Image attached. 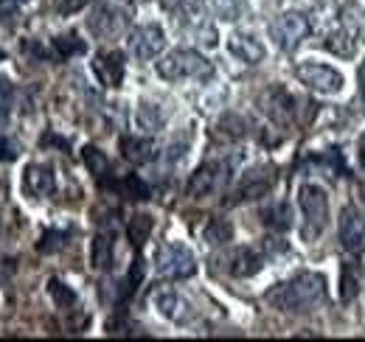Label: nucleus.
Listing matches in <instances>:
<instances>
[{"mask_svg":"<svg viewBox=\"0 0 365 342\" xmlns=\"http://www.w3.org/2000/svg\"><path fill=\"white\" fill-rule=\"evenodd\" d=\"M152 303H155V309L166 317V320H172V323H188L191 320V303L182 298L180 292H175L172 286H158L155 292H152Z\"/></svg>","mask_w":365,"mask_h":342,"instance_id":"10","label":"nucleus"},{"mask_svg":"<svg viewBox=\"0 0 365 342\" xmlns=\"http://www.w3.org/2000/svg\"><path fill=\"white\" fill-rule=\"evenodd\" d=\"M85 3H88V0H56V9H59L62 14H73V11H79Z\"/></svg>","mask_w":365,"mask_h":342,"instance_id":"33","label":"nucleus"},{"mask_svg":"<svg viewBox=\"0 0 365 342\" xmlns=\"http://www.w3.org/2000/svg\"><path fill=\"white\" fill-rule=\"evenodd\" d=\"M115 191H121L127 200H133V202H140V200H149V185L138 177V174H127L124 180H115V185H113Z\"/></svg>","mask_w":365,"mask_h":342,"instance_id":"25","label":"nucleus"},{"mask_svg":"<svg viewBox=\"0 0 365 342\" xmlns=\"http://www.w3.org/2000/svg\"><path fill=\"white\" fill-rule=\"evenodd\" d=\"M275 185V169L273 166H256V169L245 171L236 191H233V200L230 202H247V200H262L270 194V188Z\"/></svg>","mask_w":365,"mask_h":342,"instance_id":"8","label":"nucleus"},{"mask_svg":"<svg viewBox=\"0 0 365 342\" xmlns=\"http://www.w3.org/2000/svg\"><path fill=\"white\" fill-rule=\"evenodd\" d=\"M93 269H110L113 266V236L110 233H96L91 247Z\"/></svg>","mask_w":365,"mask_h":342,"instance_id":"21","label":"nucleus"},{"mask_svg":"<svg viewBox=\"0 0 365 342\" xmlns=\"http://www.w3.org/2000/svg\"><path fill=\"white\" fill-rule=\"evenodd\" d=\"M233 239V224L228 219H211L205 227V242L208 244H228Z\"/></svg>","mask_w":365,"mask_h":342,"instance_id":"27","label":"nucleus"},{"mask_svg":"<svg viewBox=\"0 0 365 342\" xmlns=\"http://www.w3.org/2000/svg\"><path fill=\"white\" fill-rule=\"evenodd\" d=\"M205 9H211L222 20H233L236 17V3L233 0H205Z\"/></svg>","mask_w":365,"mask_h":342,"instance_id":"31","label":"nucleus"},{"mask_svg":"<svg viewBox=\"0 0 365 342\" xmlns=\"http://www.w3.org/2000/svg\"><path fill=\"white\" fill-rule=\"evenodd\" d=\"M14 157H17V143L0 135V160H14Z\"/></svg>","mask_w":365,"mask_h":342,"instance_id":"32","label":"nucleus"},{"mask_svg":"<svg viewBox=\"0 0 365 342\" xmlns=\"http://www.w3.org/2000/svg\"><path fill=\"white\" fill-rule=\"evenodd\" d=\"M360 292V264L357 261H346L340 266V300L351 303Z\"/></svg>","mask_w":365,"mask_h":342,"instance_id":"20","label":"nucleus"},{"mask_svg":"<svg viewBox=\"0 0 365 342\" xmlns=\"http://www.w3.org/2000/svg\"><path fill=\"white\" fill-rule=\"evenodd\" d=\"M152 230H155V219L149 214H135L127 222V239H130L135 247H140L143 242H149Z\"/></svg>","mask_w":365,"mask_h":342,"instance_id":"23","label":"nucleus"},{"mask_svg":"<svg viewBox=\"0 0 365 342\" xmlns=\"http://www.w3.org/2000/svg\"><path fill=\"white\" fill-rule=\"evenodd\" d=\"M138 124L143 129H160L163 127V113L155 104H140L138 107Z\"/></svg>","mask_w":365,"mask_h":342,"instance_id":"29","label":"nucleus"},{"mask_svg":"<svg viewBox=\"0 0 365 342\" xmlns=\"http://www.w3.org/2000/svg\"><path fill=\"white\" fill-rule=\"evenodd\" d=\"M121 155H124V160H130V163H149L152 157H155V143L149 140V138H135V135H124L121 138Z\"/></svg>","mask_w":365,"mask_h":342,"instance_id":"17","label":"nucleus"},{"mask_svg":"<svg viewBox=\"0 0 365 342\" xmlns=\"http://www.w3.org/2000/svg\"><path fill=\"white\" fill-rule=\"evenodd\" d=\"M309 28L312 26H309L307 14H301V11H284V14H278L273 23H270V37H273V43L278 48L292 51V48H298V45L309 37Z\"/></svg>","mask_w":365,"mask_h":342,"instance_id":"5","label":"nucleus"},{"mask_svg":"<svg viewBox=\"0 0 365 342\" xmlns=\"http://www.w3.org/2000/svg\"><path fill=\"white\" fill-rule=\"evenodd\" d=\"M228 48H230V53H233L239 62H245V65H259V62L264 59V45L259 43L256 37H250V34H242V31L230 34Z\"/></svg>","mask_w":365,"mask_h":342,"instance_id":"16","label":"nucleus"},{"mask_svg":"<svg viewBox=\"0 0 365 342\" xmlns=\"http://www.w3.org/2000/svg\"><path fill=\"white\" fill-rule=\"evenodd\" d=\"M93 71L104 87H121V82H124V53L121 51L98 53L93 62Z\"/></svg>","mask_w":365,"mask_h":342,"instance_id":"13","label":"nucleus"},{"mask_svg":"<svg viewBox=\"0 0 365 342\" xmlns=\"http://www.w3.org/2000/svg\"><path fill=\"white\" fill-rule=\"evenodd\" d=\"M214 73L211 62L191 51V48H178L172 53H166L160 62H158V76L166 79V82H182V79H208Z\"/></svg>","mask_w":365,"mask_h":342,"instance_id":"2","label":"nucleus"},{"mask_svg":"<svg viewBox=\"0 0 365 342\" xmlns=\"http://www.w3.org/2000/svg\"><path fill=\"white\" fill-rule=\"evenodd\" d=\"M259 104H262L264 115H267L273 124H278V127L295 124V121H298V113H301L298 98H295L292 93H287L284 87H270V90H264L262 98H259Z\"/></svg>","mask_w":365,"mask_h":342,"instance_id":"6","label":"nucleus"},{"mask_svg":"<svg viewBox=\"0 0 365 342\" xmlns=\"http://www.w3.org/2000/svg\"><path fill=\"white\" fill-rule=\"evenodd\" d=\"M127 23H130V17L110 6H98L91 17L93 34H98V37H118L127 28Z\"/></svg>","mask_w":365,"mask_h":342,"instance_id":"14","label":"nucleus"},{"mask_svg":"<svg viewBox=\"0 0 365 342\" xmlns=\"http://www.w3.org/2000/svg\"><path fill=\"white\" fill-rule=\"evenodd\" d=\"M65 242H68V233H59V230H48L46 236L40 239L37 250H40V253H56V250H62V247H65Z\"/></svg>","mask_w":365,"mask_h":342,"instance_id":"30","label":"nucleus"},{"mask_svg":"<svg viewBox=\"0 0 365 342\" xmlns=\"http://www.w3.org/2000/svg\"><path fill=\"white\" fill-rule=\"evenodd\" d=\"M360 166L365 169V138H363V143H360Z\"/></svg>","mask_w":365,"mask_h":342,"instance_id":"35","label":"nucleus"},{"mask_svg":"<svg viewBox=\"0 0 365 342\" xmlns=\"http://www.w3.org/2000/svg\"><path fill=\"white\" fill-rule=\"evenodd\" d=\"M53 51H56L59 59H71V56H82L88 51V45L76 31H68L62 37H53Z\"/></svg>","mask_w":365,"mask_h":342,"instance_id":"24","label":"nucleus"},{"mask_svg":"<svg viewBox=\"0 0 365 342\" xmlns=\"http://www.w3.org/2000/svg\"><path fill=\"white\" fill-rule=\"evenodd\" d=\"M262 269V256L250 247H239L233 256H230V275L233 278H250Z\"/></svg>","mask_w":365,"mask_h":342,"instance_id":"19","label":"nucleus"},{"mask_svg":"<svg viewBox=\"0 0 365 342\" xmlns=\"http://www.w3.org/2000/svg\"><path fill=\"white\" fill-rule=\"evenodd\" d=\"M56 188V180H53V171L48 166H40V163H31L23 171V191L34 200H43L48 194H53Z\"/></svg>","mask_w":365,"mask_h":342,"instance_id":"15","label":"nucleus"},{"mask_svg":"<svg viewBox=\"0 0 365 342\" xmlns=\"http://www.w3.org/2000/svg\"><path fill=\"white\" fill-rule=\"evenodd\" d=\"M225 177H228V166H225V163H220V160H214V163H202L200 169L191 174L185 191H188V197H194V200L208 197V194H214V191L225 182Z\"/></svg>","mask_w":365,"mask_h":342,"instance_id":"9","label":"nucleus"},{"mask_svg":"<svg viewBox=\"0 0 365 342\" xmlns=\"http://www.w3.org/2000/svg\"><path fill=\"white\" fill-rule=\"evenodd\" d=\"M298 202H301V214H304L301 236H304V242H315L326 230V222H329V197L320 185L307 182L298 191Z\"/></svg>","mask_w":365,"mask_h":342,"instance_id":"3","label":"nucleus"},{"mask_svg":"<svg viewBox=\"0 0 365 342\" xmlns=\"http://www.w3.org/2000/svg\"><path fill=\"white\" fill-rule=\"evenodd\" d=\"M166 48V34H163V28L160 26H155V23H149V26H140L133 31V37H130V51H133V56L135 59H155L160 51Z\"/></svg>","mask_w":365,"mask_h":342,"instance_id":"12","label":"nucleus"},{"mask_svg":"<svg viewBox=\"0 0 365 342\" xmlns=\"http://www.w3.org/2000/svg\"><path fill=\"white\" fill-rule=\"evenodd\" d=\"M143 275H146V261H143L140 256H135V261H133V269H130V275H127V281H124L121 298H130V295L135 292L138 284L143 281Z\"/></svg>","mask_w":365,"mask_h":342,"instance_id":"28","label":"nucleus"},{"mask_svg":"<svg viewBox=\"0 0 365 342\" xmlns=\"http://www.w3.org/2000/svg\"><path fill=\"white\" fill-rule=\"evenodd\" d=\"M155 266L163 278H172V281H185L197 272V258L194 253L178 244V242H169V244H160L158 247V256H155Z\"/></svg>","mask_w":365,"mask_h":342,"instance_id":"4","label":"nucleus"},{"mask_svg":"<svg viewBox=\"0 0 365 342\" xmlns=\"http://www.w3.org/2000/svg\"><path fill=\"white\" fill-rule=\"evenodd\" d=\"M262 222H264L267 227L278 230V233H284V230L292 227V208H289L287 202H273V205H267V208L262 211Z\"/></svg>","mask_w":365,"mask_h":342,"instance_id":"22","label":"nucleus"},{"mask_svg":"<svg viewBox=\"0 0 365 342\" xmlns=\"http://www.w3.org/2000/svg\"><path fill=\"white\" fill-rule=\"evenodd\" d=\"M0 56H3V53H0Z\"/></svg>","mask_w":365,"mask_h":342,"instance_id":"36","label":"nucleus"},{"mask_svg":"<svg viewBox=\"0 0 365 342\" xmlns=\"http://www.w3.org/2000/svg\"><path fill=\"white\" fill-rule=\"evenodd\" d=\"M264 300L278 311H312L326 300V278L318 272H301L284 284L273 286Z\"/></svg>","mask_w":365,"mask_h":342,"instance_id":"1","label":"nucleus"},{"mask_svg":"<svg viewBox=\"0 0 365 342\" xmlns=\"http://www.w3.org/2000/svg\"><path fill=\"white\" fill-rule=\"evenodd\" d=\"M295 76L301 85H307L309 90H318L326 95H334L343 90V73L329 68V65H320V62H304L295 68Z\"/></svg>","mask_w":365,"mask_h":342,"instance_id":"7","label":"nucleus"},{"mask_svg":"<svg viewBox=\"0 0 365 342\" xmlns=\"http://www.w3.org/2000/svg\"><path fill=\"white\" fill-rule=\"evenodd\" d=\"M48 295H51V300H53L59 309H73V306H76V292H73L68 284H62L59 278H51V281H48Z\"/></svg>","mask_w":365,"mask_h":342,"instance_id":"26","label":"nucleus"},{"mask_svg":"<svg viewBox=\"0 0 365 342\" xmlns=\"http://www.w3.org/2000/svg\"><path fill=\"white\" fill-rule=\"evenodd\" d=\"M82 160H85L88 171H91L101 185H107V188H113V185H115V180H110V160H107V155H104L101 149H96V146H85V149H82Z\"/></svg>","mask_w":365,"mask_h":342,"instance_id":"18","label":"nucleus"},{"mask_svg":"<svg viewBox=\"0 0 365 342\" xmlns=\"http://www.w3.org/2000/svg\"><path fill=\"white\" fill-rule=\"evenodd\" d=\"M340 244L351 256L365 253V214H360L357 208H343V216H340Z\"/></svg>","mask_w":365,"mask_h":342,"instance_id":"11","label":"nucleus"},{"mask_svg":"<svg viewBox=\"0 0 365 342\" xmlns=\"http://www.w3.org/2000/svg\"><path fill=\"white\" fill-rule=\"evenodd\" d=\"M360 95H363V107H365V62L360 65Z\"/></svg>","mask_w":365,"mask_h":342,"instance_id":"34","label":"nucleus"}]
</instances>
